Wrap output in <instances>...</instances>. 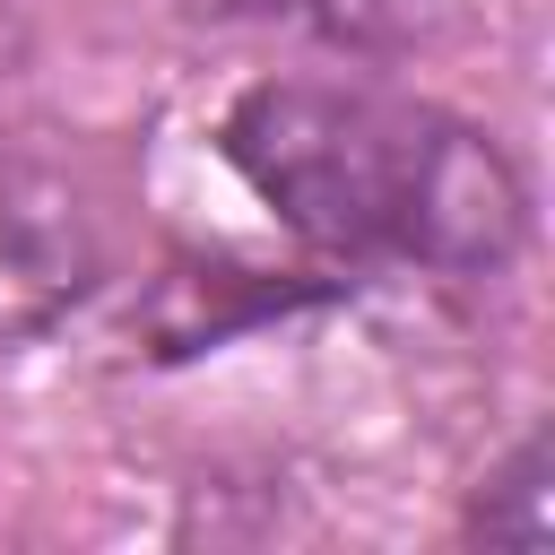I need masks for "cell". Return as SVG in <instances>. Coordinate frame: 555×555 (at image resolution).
Instances as JSON below:
<instances>
[{
  "instance_id": "cell-1",
  "label": "cell",
  "mask_w": 555,
  "mask_h": 555,
  "mask_svg": "<svg viewBox=\"0 0 555 555\" xmlns=\"http://www.w3.org/2000/svg\"><path fill=\"white\" fill-rule=\"evenodd\" d=\"M217 147L286 234L347 269L494 278L529 243L520 165L477 121L373 78H251Z\"/></svg>"
},
{
  "instance_id": "cell-2",
  "label": "cell",
  "mask_w": 555,
  "mask_h": 555,
  "mask_svg": "<svg viewBox=\"0 0 555 555\" xmlns=\"http://www.w3.org/2000/svg\"><path fill=\"white\" fill-rule=\"evenodd\" d=\"M104 278V217L87 182L0 130V356L61 330Z\"/></svg>"
},
{
  "instance_id": "cell-3",
  "label": "cell",
  "mask_w": 555,
  "mask_h": 555,
  "mask_svg": "<svg viewBox=\"0 0 555 555\" xmlns=\"http://www.w3.org/2000/svg\"><path fill=\"white\" fill-rule=\"evenodd\" d=\"M460 529L486 538V546H520V555L546 546V434H520V442L477 477Z\"/></svg>"
}]
</instances>
